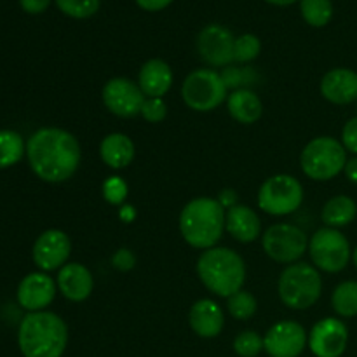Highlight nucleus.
<instances>
[{
    "label": "nucleus",
    "mask_w": 357,
    "mask_h": 357,
    "mask_svg": "<svg viewBox=\"0 0 357 357\" xmlns=\"http://www.w3.org/2000/svg\"><path fill=\"white\" fill-rule=\"evenodd\" d=\"M26 157L31 171L40 180L63 183L77 173L82 152L72 132L59 128H42L28 139Z\"/></svg>",
    "instance_id": "obj_1"
},
{
    "label": "nucleus",
    "mask_w": 357,
    "mask_h": 357,
    "mask_svg": "<svg viewBox=\"0 0 357 357\" xmlns=\"http://www.w3.org/2000/svg\"><path fill=\"white\" fill-rule=\"evenodd\" d=\"M68 344L66 323L54 312H30L17 331V345L24 357H61Z\"/></svg>",
    "instance_id": "obj_2"
},
{
    "label": "nucleus",
    "mask_w": 357,
    "mask_h": 357,
    "mask_svg": "<svg viewBox=\"0 0 357 357\" xmlns=\"http://www.w3.org/2000/svg\"><path fill=\"white\" fill-rule=\"evenodd\" d=\"M225 208L218 199L199 197L188 202L180 213V232L188 246L211 250L225 230Z\"/></svg>",
    "instance_id": "obj_3"
},
{
    "label": "nucleus",
    "mask_w": 357,
    "mask_h": 357,
    "mask_svg": "<svg viewBox=\"0 0 357 357\" xmlns=\"http://www.w3.org/2000/svg\"><path fill=\"white\" fill-rule=\"evenodd\" d=\"M197 275L202 284L216 296L229 298L243 289L246 281V265L230 248H211L202 251L197 260Z\"/></svg>",
    "instance_id": "obj_4"
},
{
    "label": "nucleus",
    "mask_w": 357,
    "mask_h": 357,
    "mask_svg": "<svg viewBox=\"0 0 357 357\" xmlns=\"http://www.w3.org/2000/svg\"><path fill=\"white\" fill-rule=\"evenodd\" d=\"M323 291V279L316 267L296 261L282 271L278 281L281 302L291 310H305L316 305Z\"/></svg>",
    "instance_id": "obj_5"
},
{
    "label": "nucleus",
    "mask_w": 357,
    "mask_h": 357,
    "mask_svg": "<svg viewBox=\"0 0 357 357\" xmlns=\"http://www.w3.org/2000/svg\"><path fill=\"white\" fill-rule=\"evenodd\" d=\"M347 160V150L342 142L331 136H319L305 145L300 157V166L310 180L328 181L345 169Z\"/></svg>",
    "instance_id": "obj_6"
},
{
    "label": "nucleus",
    "mask_w": 357,
    "mask_h": 357,
    "mask_svg": "<svg viewBox=\"0 0 357 357\" xmlns=\"http://www.w3.org/2000/svg\"><path fill=\"white\" fill-rule=\"evenodd\" d=\"M225 80L211 68H199L188 73L181 86L185 105L194 112H213L227 100Z\"/></svg>",
    "instance_id": "obj_7"
},
{
    "label": "nucleus",
    "mask_w": 357,
    "mask_h": 357,
    "mask_svg": "<svg viewBox=\"0 0 357 357\" xmlns=\"http://www.w3.org/2000/svg\"><path fill=\"white\" fill-rule=\"evenodd\" d=\"M303 202V187L295 176L275 174L258 190V206L272 216H286L295 213Z\"/></svg>",
    "instance_id": "obj_8"
},
{
    "label": "nucleus",
    "mask_w": 357,
    "mask_h": 357,
    "mask_svg": "<svg viewBox=\"0 0 357 357\" xmlns=\"http://www.w3.org/2000/svg\"><path fill=\"white\" fill-rule=\"evenodd\" d=\"M309 253L316 268L328 274L342 272L352 258L347 237L338 229H330V227L319 229L310 237Z\"/></svg>",
    "instance_id": "obj_9"
},
{
    "label": "nucleus",
    "mask_w": 357,
    "mask_h": 357,
    "mask_svg": "<svg viewBox=\"0 0 357 357\" xmlns=\"http://www.w3.org/2000/svg\"><path fill=\"white\" fill-rule=\"evenodd\" d=\"M261 246L278 264H296L309 250V239L300 227L291 223H278L265 230Z\"/></svg>",
    "instance_id": "obj_10"
},
{
    "label": "nucleus",
    "mask_w": 357,
    "mask_h": 357,
    "mask_svg": "<svg viewBox=\"0 0 357 357\" xmlns=\"http://www.w3.org/2000/svg\"><path fill=\"white\" fill-rule=\"evenodd\" d=\"M103 103L114 115L122 119H131L142 114L145 94L139 86L126 77H115L110 79L103 87Z\"/></svg>",
    "instance_id": "obj_11"
},
{
    "label": "nucleus",
    "mask_w": 357,
    "mask_h": 357,
    "mask_svg": "<svg viewBox=\"0 0 357 357\" xmlns=\"http://www.w3.org/2000/svg\"><path fill=\"white\" fill-rule=\"evenodd\" d=\"M307 344L305 328L295 321L275 323L264 337V349L271 357H298Z\"/></svg>",
    "instance_id": "obj_12"
},
{
    "label": "nucleus",
    "mask_w": 357,
    "mask_h": 357,
    "mask_svg": "<svg viewBox=\"0 0 357 357\" xmlns=\"http://www.w3.org/2000/svg\"><path fill=\"white\" fill-rule=\"evenodd\" d=\"M349 344V330L344 321L324 317L309 333V349L316 357H340Z\"/></svg>",
    "instance_id": "obj_13"
},
{
    "label": "nucleus",
    "mask_w": 357,
    "mask_h": 357,
    "mask_svg": "<svg viewBox=\"0 0 357 357\" xmlns=\"http://www.w3.org/2000/svg\"><path fill=\"white\" fill-rule=\"evenodd\" d=\"M234 45L236 37L222 24H209L197 37L199 56L209 66L230 65L234 61Z\"/></svg>",
    "instance_id": "obj_14"
},
{
    "label": "nucleus",
    "mask_w": 357,
    "mask_h": 357,
    "mask_svg": "<svg viewBox=\"0 0 357 357\" xmlns=\"http://www.w3.org/2000/svg\"><path fill=\"white\" fill-rule=\"evenodd\" d=\"M70 253H72L70 237L58 229L45 230L33 244V261L44 272L58 271L66 265Z\"/></svg>",
    "instance_id": "obj_15"
},
{
    "label": "nucleus",
    "mask_w": 357,
    "mask_h": 357,
    "mask_svg": "<svg viewBox=\"0 0 357 357\" xmlns=\"http://www.w3.org/2000/svg\"><path fill=\"white\" fill-rule=\"evenodd\" d=\"M58 284L45 272H33L17 286V303L28 312H42L52 303Z\"/></svg>",
    "instance_id": "obj_16"
},
{
    "label": "nucleus",
    "mask_w": 357,
    "mask_h": 357,
    "mask_svg": "<svg viewBox=\"0 0 357 357\" xmlns=\"http://www.w3.org/2000/svg\"><path fill=\"white\" fill-rule=\"evenodd\" d=\"M58 289L70 302H84L94 288L93 274L82 264H66L59 268L56 279Z\"/></svg>",
    "instance_id": "obj_17"
},
{
    "label": "nucleus",
    "mask_w": 357,
    "mask_h": 357,
    "mask_svg": "<svg viewBox=\"0 0 357 357\" xmlns=\"http://www.w3.org/2000/svg\"><path fill=\"white\" fill-rule=\"evenodd\" d=\"M321 94L333 105L357 101V72L351 68H333L321 80Z\"/></svg>",
    "instance_id": "obj_18"
},
{
    "label": "nucleus",
    "mask_w": 357,
    "mask_h": 357,
    "mask_svg": "<svg viewBox=\"0 0 357 357\" xmlns=\"http://www.w3.org/2000/svg\"><path fill=\"white\" fill-rule=\"evenodd\" d=\"M188 324L201 338H215L222 333L225 317L223 310L215 300L202 298L192 305L188 312Z\"/></svg>",
    "instance_id": "obj_19"
},
{
    "label": "nucleus",
    "mask_w": 357,
    "mask_h": 357,
    "mask_svg": "<svg viewBox=\"0 0 357 357\" xmlns=\"http://www.w3.org/2000/svg\"><path fill=\"white\" fill-rule=\"evenodd\" d=\"M225 230L236 241L248 244L261 236V222L253 209L244 204H236L227 209Z\"/></svg>",
    "instance_id": "obj_20"
},
{
    "label": "nucleus",
    "mask_w": 357,
    "mask_h": 357,
    "mask_svg": "<svg viewBox=\"0 0 357 357\" xmlns=\"http://www.w3.org/2000/svg\"><path fill=\"white\" fill-rule=\"evenodd\" d=\"M138 86L146 98H162L173 86L171 66L162 59H149L138 73Z\"/></svg>",
    "instance_id": "obj_21"
},
{
    "label": "nucleus",
    "mask_w": 357,
    "mask_h": 357,
    "mask_svg": "<svg viewBox=\"0 0 357 357\" xmlns=\"http://www.w3.org/2000/svg\"><path fill=\"white\" fill-rule=\"evenodd\" d=\"M227 108L234 121L246 126L255 124L264 115V105H261L260 98L257 96V93H253L251 89H244V87L234 89L227 96Z\"/></svg>",
    "instance_id": "obj_22"
},
{
    "label": "nucleus",
    "mask_w": 357,
    "mask_h": 357,
    "mask_svg": "<svg viewBox=\"0 0 357 357\" xmlns=\"http://www.w3.org/2000/svg\"><path fill=\"white\" fill-rule=\"evenodd\" d=\"M100 155L112 169H124L135 159V143L122 132H112L101 139Z\"/></svg>",
    "instance_id": "obj_23"
},
{
    "label": "nucleus",
    "mask_w": 357,
    "mask_h": 357,
    "mask_svg": "<svg viewBox=\"0 0 357 357\" xmlns=\"http://www.w3.org/2000/svg\"><path fill=\"white\" fill-rule=\"evenodd\" d=\"M357 216V204L349 195H337L324 204L321 220L330 229H342L351 225Z\"/></svg>",
    "instance_id": "obj_24"
},
{
    "label": "nucleus",
    "mask_w": 357,
    "mask_h": 357,
    "mask_svg": "<svg viewBox=\"0 0 357 357\" xmlns=\"http://www.w3.org/2000/svg\"><path fill=\"white\" fill-rule=\"evenodd\" d=\"M26 146L20 132L0 129V169L14 166L23 159Z\"/></svg>",
    "instance_id": "obj_25"
},
{
    "label": "nucleus",
    "mask_w": 357,
    "mask_h": 357,
    "mask_svg": "<svg viewBox=\"0 0 357 357\" xmlns=\"http://www.w3.org/2000/svg\"><path fill=\"white\" fill-rule=\"evenodd\" d=\"M331 307L340 317L357 316V281H344L331 295Z\"/></svg>",
    "instance_id": "obj_26"
},
{
    "label": "nucleus",
    "mask_w": 357,
    "mask_h": 357,
    "mask_svg": "<svg viewBox=\"0 0 357 357\" xmlns=\"http://www.w3.org/2000/svg\"><path fill=\"white\" fill-rule=\"evenodd\" d=\"M302 16L310 26H326L333 16L331 0H302Z\"/></svg>",
    "instance_id": "obj_27"
},
{
    "label": "nucleus",
    "mask_w": 357,
    "mask_h": 357,
    "mask_svg": "<svg viewBox=\"0 0 357 357\" xmlns=\"http://www.w3.org/2000/svg\"><path fill=\"white\" fill-rule=\"evenodd\" d=\"M257 298L250 291H244V289L227 298V309H229L230 316L239 321H248L250 317H253L255 312H257Z\"/></svg>",
    "instance_id": "obj_28"
},
{
    "label": "nucleus",
    "mask_w": 357,
    "mask_h": 357,
    "mask_svg": "<svg viewBox=\"0 0 357 357\" xmlns=\"http://www.w3.org/2000/svg\"><path fill=\"white\" fill-rule=\"evenodd\" d=\"M261 51V42L257 35L244 33L236 38L234 45V61L237 63H250L258 58Z\"/></svg>",
    "instance_id": "obj_29"
},
{
    "label": "nucleus",
    "mask_w": 357,
    "mask_h": 357,
    "mask_svg": "<svg viewBox=\"0 0 357 357\" xmlns=\"http://www.w3.org/2000/svg\"><path fill=\"white\" fill-rule=\"evenodd\" d=\"M234 351L241 357H257L264 351V338L253 330L243 331L234 340Z\"/></svg>",
    "instance_id": "obj_30"
},
{
    "label": "nucleus",
    "mask_w": 357,
    "mask_h": 357,
    "mask_svg": "<svg viewBox=\"0 0 357 357\" xmlns=\"http://www.w3.org/2000/svg\"><path fill=\"white\" fill-rule=\"evenodd\" d=\"M59 9L70 17L86 20L100 9V0H56Z\"/></svg>",
    "instance_id": "obj_31"
},
{
    "label": "nucleus",
    "mask_w": 357,
    "mask_h": 357,
    "mask_svg": "<svg viewBox=\"0 0 357 357\" xmlns=\"http://www.w3.org/2000/svg\"><path fill=\"white\" fill-rule=\"evenodd\" d=\"M101 192L108 204L121 206L128 197V183L121 176H110L103 181Z\"/></svg>",
    "instance_id": "obj_32"
},
{
    "label": "nucleus",
    "mask_w": 357,
    "mask_h": 357,
    "mask_svg": "<svg viewBox=\"0 0 357 357\" xmlns=\"http://www.w3.org/2000/svg\"><path fill=\"white\" fill-rule=\"evenodd\" d=\"M142 115L146 122H152V124H159L166 119L167 115V107L164 103L162 98H145L142 107Z\"/></svg>",
    "instance_id": "obj_33"
},
{
    "label": "nucleus",
    "mask_w": 357,
    "mask_h": 357,
    "mask_svg": "<svg viewBox=\"0 0 357 357\" xmlns=\"http://www.w3.org/2000/svg\"><path fill=\"white\" fill-rule=\"evenodd\" d=\"M342 145L347 152L357 155V117H352L342 129Z\"/></svg>",
    "instance_id": "obj_34"
},
{
    "label": "nucleus",
    "mask_w": 357,
    "mask_h": 357,
    "mask_svg": "<svg viewBox=\"0 0 357 357\" xmlns=\"http://www.w3.org/2000/svg\"><path fill=\"white\" fill-rule=\"evenodd\" d=\"M135 264H136L135 255H132L129 250H126V248L119 250L117 253L112 257V265H114L117 271L128 272V271H131L132 267H135Z\"/></svg>",
    "instance_id": "obj_35"
},
{
    "label": "nucleus",
    "mask_w": 357,
    "mask_h": 357,
    "mask_svg": "<svg viewBox=\"0 0 357 357\" xmlns=\"http://www.w3.org/2000/svg\"><path fill=\"white\" fill-rule=\"evenodd\" d=\"M23 10L30 14H40L49 7L51 0H20Z\"/></svg>",
    "instance_id": "obj_36"
},
{
    "label": "nucleus",
    "mask_w": 357,
    "mask_h": 357,
    "mask_svg": "<svg viewBox=\"0 0 357 357\" xmlns=\"http://www.w3.org/2000/svg\"><path fill=\"white\" fill-rule=\"evenodd\" d=\"M136 2H138V6L142 7V9L152 10L153 13V10H160L164 9V7H167L173 0H136Z\"/></svg>",
    "instance_id": "obj_37"
},
{
    "label": "nucleus",
    "mask_w": 357,
    "mask_h": 357,
    "mask_svg": "<svg viewBox=\"0 0 357 357\" xmlns=\"http://www.w3.org/2000/svg\"><path fill=\"white\" fill-rule=\"evenodd\" d=\"M218 201L223 208L230 209L232 206L237 204V194L234 190H222L218 195Z\"/></svg>",
    "instance_id": "obj_38"
},
{
    "label": "nucleus",
    "mask_w": 357,
    "mask_h": 357,
    "mask_svg": "<svg viewBox=\"0 0 357 357\" xmlns=\"http://www.w3.org/2000/svg\"><path fill=\"white\" fill-rule=\"evenodd\" d=\"M344 173H345V176H347V180L351 181V183L357 185V155H354L352 159L347 160Z\"/></svg>",
    "instance_id": "obj_39"
},
{
    "label": "nucleus",
    "mask_w": 357,
    "mask_h": 357,
    "mask_svg": "<svg viewBox=\"0 0 357 357\" xmlns=\"http://www.w3.org/2000/svg\"><path fill=\"white\" fill-rule=\"evenodd\" d=\"M267 2L275 3V6H289V3L296 2V0H267Z\"/></svg>",
    "instance_id": "obj_40"
},
{
    "label": "nucleus",
    "mask_w": 357,
    "mask_h": 357,
    "mask_svg": "<svg viewBox=\"0 0 357 357\" xmlns=\"http://www.w3.org/2000/svg\"><path fill=\"white\" fill-rule=\"evenodd\" d=\"M352 261H354V265L357 268V246L354 248V251H352Z\"/></svg>",
    "instance_id": "obj_41"
}]
</instances>
